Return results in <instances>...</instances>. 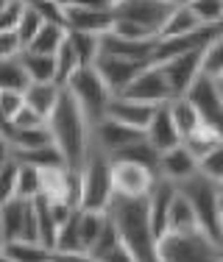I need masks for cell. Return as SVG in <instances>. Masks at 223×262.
Segmentation results:
<instances>
[{"label":"cell","instance_id":"6da1fadb","mask_svg":"<svg viewBox=\"0 0 223 262\" xmlns=\"http://www.w3.org/2000/svg\"><path fill=\"white\" fill-rule=\"evenodd\" d=\"M109 215L117 226L120 243L134 254L137 262H159L157 234L148 215V198H123L115 195L109 204Z\"/></svg>","mask_w":223,"mask_h":262},{"label":"cell","instance_id":"7a4b0ae2","mask_svg":"<svg viewBox=\"0 0 223 262\" xmlns=\"http://www.w3.org/2000/svg\"><path fill=\"white\" fill-rule=\"evenodd\" d=\"M48 128L53 134V142L67 159V167H76L81 170L86 151H90L92 142V123L86 120L84 109L78 106V101L70 95V90L64 86L56 109L48 117Z\"/></svg>","mask_w":223,"mask_h":262},{"label":"cell","instance_id":"3957f363","mask_svg":"<svg viewBox=\"0 0 223 262\" xmlns=\"http://www.w3.org/2000/svg\"><path fill=\"white\" fill-rule=\"evenodd\" d=\"M179 190H182L184 195H187V201L193 204L201 232L223 246V209H220V201H218V184L198 170L195 176H190L187 182L179 184Z\"/></svg>","mask_w":223,"mask_h":262},{"label":"cell","instance_id":"277c9868","mask_svg":"<svg viewBox=\"0 0 223 262\" xmlns=\"http://www.w3.org/2000/svg\"><path fill=\"white\" fill-rule=\"evenodd\" d=\"M159 262H220L223 246L204 232H165L157 243Z\"/></svg>","mask_w":223,"mask_h":262},{"label":"cell","instance_id":"5b68a950","mask_svg":"<svg viewBox=\"0 0 223 262\" xmlns=\"http://www.w3.org/2000/svg\"><path fill=\"white\" fill-rule=\"evenodd\" d=\"M115 198L112 187V157L90 142L81 165V209H109Z\"/></svg>","mask_w":223,"mask_h":262},{"label":"cell","instance_id":"8992f818","mask_svg":"<svg viewBox=\"0 0 223 262\" xmlns=\"http://www.w3.org/2000/svg\"><path fill=\"white\" fill-rule=\"evenodd\" d=\"M67 90H70V95L78 101V106L84 109L86 120L90 123H98L106 117V109H109V101L115 95H112V90L106 86V81L101 78V73L95 70V67H78L76 73H73V78L67 81Z\"/></svg>","mask_w":223,"mask_h":262},{"label":"cell","instance_id":"52a82bcc","mask_svg":"<svg viewBox=\"0 0 223 262\" xmlns=\"http://www.w3.org/2000/svg\"><path fill=\"white\" fill-rule=\"evenodd\" d=\"M176 3H182V0H117L112 6V14H115V20L137 23V26L148 28L151 34L159 36L167 17L176 9Z\"/></svg>","mask_w":223,"mask_h":262},{"label":"cell","instance_id":"ba28073f","mask_svg":"<svg viewBox=\"0 0 223 262\" xmlns=\"http://www.w3.org/2000/svg\"><path fill=\"white\" fill-rule=\"evenodd\" d=\"M157 173L151 167L140 165L131 159H112V187H115V195L123 198H148L153 182H157Z\"/></svg>","mask_w":223,"mask_h":262},{"label":"cell","instance_id":"9c48e42d","mask_svg":"<svg viewBox=\"0 0 223 262\" xmlns=\"http://www.w3.org/2000/svg\"><path fill=\"white\" fill-rule=\"evenodd\" d=\"M140 140H145V131L131 128V126H126V123H117V120H112V117H103V120L92 123V145L101 148L109 157H117L120 151L137 145Z\"/></svg>","mask_w":223,"mask_h":262},{"label":"cell","instance_id":"30bf717a","mask_svg":"<svg viewBox=\"0 0 223 262\" xmlns=\"http://www.w3.org/2000/svg\"><path fill=\"white\" fill-rule=\"evenodd\" d=\"M126 98H134V101H142V103H151V106H162L167 101H173V90L167 84L165 73L159 64H145L140 70V76L126 86L123 92Z\"/></svg>","mask_w":223,"mask_h":262},{"label":"cell","instance_id":"8fae6325","mask_svg":"<svg viewBox=\"0 0 223 262\" xmlns=\"http://www.w3.org/2000/svg\"><path fill=\"white\" fill-rule=\"evenodd\" d=\"M184 95L195 103V109L201 112L204 123L215 126L223 134V98H220V92H218L215 78H209V76H204V73H201Z\"/></svg>","mask_w":223,"mask_h":262},{"label":"cell","instance_id":"7c38bea8","mask_svg":"<svg viewBox=\"0 0 223 262\" xmlns=\"http://www.w3.org/2000/svg\"><path fill=\"white\" fill-rule=\"evenodd\" d=\"M201 56H204V48L201 51H190V53H179L167 61H159L167 84L173 90V98L184 95L193 86V81L201 76Z\"/></svg>","mask_w":223,"mask_h":262},{"label":"cell","instance_id":"4fadbf2b","mask_svg":"<svg viewBox=\"0 0 223 262\" xmlns=\"http://www.w3.org/2000/svg\"><path fill=\"white\" fill-rule=\"evenodd\" d=\"M112 23H115L112 9H95V6L64 3V28L67 31H81V34L103 36L106 31H112Z\"/></svg>","mask_w":223,"mask_h":262},{"label":"cell","instance_id":"5bb4252c","mask_svg":"<svg viewBox=\"0 0 223 262\" xmlns=\"http://www.w3.org/2000/svg\"><path fill=\"white\" fill-rule=\"evenodd\" d=\"M142 67H145V61L123 59V56H109V53H101V59L95 61V70L101 73L103 81H106L112 95H123L126 86L140 76Z\"/></svg>","mask_w":223,"mask_h":262},{"label":"cell","instance_id":"9a60e30c","mask_svg":"<svg viewBox=\"0 0 223 262\" xmlns=\"http://www.w3.org/2000/svg\"><path fill=\"white\" fill-rule=\"evenodd\" d=\"M176 192H179V184L162 176L153 182L151 192H148V215H151V226H153L157 240L167 232V221H170V207H173Z\"/></svg>","mask_w":223,"mask_h":262},{"label":"cell","instance_id":"2e32d148","mask_svg":"<svg viewBox=\"0 0 223 262\" xmlns=\"http://www.w3.org/2000/svg\"><path fill=\"white\" fill-rule=\"evenodd\" d=\"M220 34V28H198L193 34H184V36H167V39L157 42V51H153V64L159 61H167L179 53H190V51H201L207 48L215 36Z\"/></svg>","mask_w":223,"mask_h":262},{"label":"cell","instance_id":"e0dca14e","mask_svg":"<svg viewBox=\"0 0 223 262\" xmlns=\"http://www.w3.org/2000/svg\"><path fill=\"white\" fill-rule=\"evenodd\" d=\"M153 115H157V106L134 101V98H126V95H115L109 101V109H106V117H112L117 123H126L131 128H140V131L148 128Z\"/></svg>","mask_w":223,"mask_h":262},{"label":"cell","instance_id":"ac0fdd59","mask_svg":"<svg viewBox=\"0 0 223 262\" xmlns=\"http://www.w3.org/2000/svg\"><path fill=\"white\" fill-rule=\"evenodd\" d=\"M167 103H170V101H167ZM167 103L157 106V115H153V120L148 123V128H145V140L151 142L159 154H165V151H170V148L182 145V131H179L176 120H173L170 106H167Z\"/></svg>","mask_w":223,"mask_h":262},{"label":"cell","instance_id":"d6986e66","mask_svg":"<svg viewBox=\"0 0 223 262\" xmlns=\"http://www.w3.org/2000/svg\"><path fill=\"white\" fill-rule=\"evenodd\" d=\"M159 39H126V36H117L106 31L101 36V53L109 56H123V59H134V61H153V51H157Z\"/></svg>","mask_w":223,"mask_h":262},{"label":"cell","instance_id":"ffe728a7","mask_svg":"<svg viewBox=\"0 0 223 262\" xmlns=\"http://www.w3.org/2000/svg\"><path fill=\"white\" fill-rule=\"evenodd\" d=\"M198 170H201V162H198V157L190 154V148L184 145V142L159 157V176L170 179V182H176V184L187 182V179L195 176Z\"/></svg>","mask_w":223,"mask_h":262},{"label":"cell","instance_id":"44dd1931","mask_svg":"<svg viewBox=\"0 0 223 262\" xmlns=\"http://www.w3.org/2000/svg\"><path fill=\"white\" fill-rule=\"evenodd\" d=\"M61 92H64V86L56 84V81H48V84H28L26 90V106L36 112V115H42L48 120L51 117V112L56 109V103H59Z\"/></svg>","mask_w":223,"mask_h":262},{"label":"cell","instance_id":"7402d4cb","mask_svg":"<svg viewBox=\"0 0 223 262\" xmlns=\"http://www.w3.org/2000/svg\"><path fill=\"white\" fill-rule=\"evenodd\" d=\"M20 61L26 67L31 84H48V81H56V56H45V53H36V51H23Z\"/></svg>","mask_w":223,"mask_h":262},{"label":"cell","instance_id":"603a6c76","mask_svg":"<svg viewBox=\"0 0 223 262\" xmlns=\"http://www.w3.org/2000/svg\"><path fill=\"white\" fill-rule=\"evenodd\" d=\"M6 257L11 262H51L53 248L36 240H9L6 243Z\"/></svg>","mask_w":223,"mask_h":262},{"label":"cell","instance_id":"cb8c5ba5","mask_svg":"<svg viewBox=\"0 0 223 262\" xmlns=\"http://www.w3.org/2000/svg\"><path fill=\"white\" fill-rule=\"evenodd\" d=\"M3 137L11 142V148H14V151H34V148H42V145H51V142H53V134H51V128H48V126L9 128Z\"/></svg>","mask_w":223,"mask_h":262},{"label":"cell","instance_id":"d4e9b609","mask_svg":"<svg viewBox=\"0 0 223 262\" xmlns=\"http://www.w3.org/2000/svg\"><path fill=\"white\" fill-rule=\"evenodd\" d=\"M167 232H201L193 204L187 201V195H184L182 190L176 192V198H173L170 221H167Z\"/></svg>","mask_w":223,"mask_h":262},{"label":"cell","instance_id":"484cf974","mask_svg":"<svg viewBox=\"0 0 223 262\" xmlns=\"http://www.w3.org/2000/svg\"><path fill=\"white\" fill-rule=\"evenodd\" d=\"M182 142L190 148V154H193V157H198V162H201L207 154H212L215 148L223 142V134H220L215 126H209V123H201V126H198L193 134L184 137Z\"/></svg>","mask_w":223,"mask_h":262},{"label":"cell","instance_id":"4316f807","mask_svg":"<svg viewBox=\"0 0 223 262\" xmlns=\"http://www.w3.org/2000/svg\"><path fill=\"white\" fill-rule=\"evenodd\" d=\"M198 28H207V26L198 23V17L190 11V6L182 0V3H176L173 14L167 17V23H165L162 34H159V39H167V36H184V34H193V31H198Z\"/></svg>","mask_w":223,"mask_h":262},{"label":"cell","instance_id":"83f0119b","mask_svg":"<svg viewBox=\"0 0 223 262\" xmlns=\"http://www.w3.org/2000/svg\"><path fill=\"white\" fill-rule=\"evenodd\" d=\"M170 115H173V120H176V126L179 131H182V140L187 134H193V131L204 123V117H201V112L195 109V103L190 101L187 95H179V98H173L170 103Z\"/></svg>","mask_w":223,"mask_h":262},{"label":"cell","instance_id":"f1b7e54d","mask_svg":"<svg viewBox=\"0 0 223 262\" xmlns=\"http://www.w3.org/2000/svg\"><path fill=\"white\" fill-rule=\"evenodd\" d=\"M14 157L20 162H28V165H36L39 170H51V167H67L64 154L56 148V142L51 145H42L34 148V151H14Z\"/></svg>","mask_w":223,"mask_h":262},{"label":"cell","instance_id":"f546056e","mask_svg":"<svg viewBox=\"0 0 223 262\" xmlns=\"http://www.w3.org/2000/svg\"><path fill=\"white\" fill-rule=\"evenodd\" d=\"M67 39V28L64 26H56V23H45L39 28V34L34 36V42L28 45V51L36 53H45V56H56V51L61 48V42Z\"/></svg>","mask_w":223,"mask_h":262},{"label":"cell","instance_id":"4dcf8cb0","mask_svg":"<svg viewBox=\"0 0 223 262\" xmlns=\"http://www.w3.org/2000/svg\"><path fill=\"white\" fill-rule=\"evenodd\" d=\"M78 67H84V64H81V59H78L76 48H73V42H70V31H67V39L61 42V48L56 51V84L67 86V81L73 78V73H76Z\"/></svg>","mask_w":223,"mask_h":262},{"label":"cell","instance_id":"1f68e13d","mask_svg":"<svg viewBox=\"0 0 223 262\" xmlns=\"http://www.w3.org/2000/svg\"><path fill=\"white\" fill-rule=\"evenodd\" d=\"M31 84L26 67H23L20 56L14 59H0V90H20L26 92Z\"/></svg>","mask_w":223,"mask_h":262},{"label":"cell","instance_id":"d6a6232c","mask_svg":"<svg viewBox=\"0 0 223 262\" xmlns=\"http://www.w3.org/2000/svg\"><path fill=\"white\" fill-rule=\"evenodd\" d=\"M42 195V170L36 165L20 162V179H17V198L36 201Z\"/></svg>","mask_w":223,"mask_h":262},{"label":"cell","instance_id":"836d02e7","mask_svg":"<svg viewBox=\"0 0 223 262\" xmlns=\"http://www.w3.org/2000/svg\"><path fill=\"white\" fill-rule=\"evenodd\" d=\"M70 42L76 48L78 59L84 67H95V61L101 59V36L98 34H81V31H70Z\"/></svg>","mask_w":223,"mask_h":262},{"label":"cell","instance_id":"e575fe53","mask_svg":"<svg viewBox=\"0 0 223 262\" xmlns=\"http://www.w3.org/2000/svg\"><path fill=\"white\" fill-rule=\"evenodd\" d=\"M198 23L207 28H220L223 23V0H184Z\"/></svg>","mask_w":223,"mask_h":262},{"label":"cell","instance_id":"d590c367","mask_svg":"<svg viewBox=\"0 0 223 262\" xmlns=\"http://www.w3.org/2000/svg\"><path fill=\"white\" fill-rule=\"evenodd\" d=\"M201 73L209 78H220L223 76V31L204 48L201 56Z\"/></svg>","mask_w":223,"mask_h":262},{"label":"cell","instance_id":"8d00e7d4","mask_svg":"<svg viewBox=\"0 0 223 262\" xmlns=\"http://www.w3.org/2000/svg\"><path fill=\"white\" fill-rule=\"evenodd\" d=\"M106 215H109V209H106ZM117 246H120V237H117V226H115V221H112V215H109L106 217V226H103L101 237H98V243L90 248V257L95 262H101L109 251H115Z\"/></svg>","mask_w":223,"mask_h":262},{"label":"cell","instance_id":"74e56055","mask_svg":"<svg viewBox=\"0 0 223 262\" xmlns=\"http://www.w3.org/2000/svg\"><path fill=\"white\" fill-rule=\"evenodd\" d=\"M17 179H20V159L11 157L0 170V204L17 198Z\"/></svg>","mask_w":223,"mask_h":262},{"label":"cell","instance_id":"f35d334b","mask_svg":"<svg viewBox=\"0 0 223 262\" xmlns=\"http://www.w3.org/2000/svg\"><path fill=\"white\" fill-rule=\"evenodd\" d=\"M45 26V20H42L39 14H36L34 9L26 3V11H23V20H20V26H17V36H20V42H23V48H28L31 42H34V36L39 34V28Z\"/></svg>","mask_w":223,"mask_h":262},{"label":"cell","instance_id":"ab89813d","mask_svg":"<svg viewBox=\"0 0 223 262\" xmlns=\"http://www.w3.org/2000/svg\"><path fill=\"white\" fill-rule=\"evenodd\" d=\"M26 3H28L45 23L64 26V3H61V0H26Z\"/></svg>","mask_w":223,"mask_h":262},{"label":"cell","instance_id":"60d3db41","mask_svg":"<svg viewBox=\"0 0 223 262\" xmlns=\"http://www.w3.org/2000/svg\"><path fill=\"white\" fill-rule=\"evenodd\" d=\"M26 106V92L20 90H0V115H3L6 120V128H9V123L17 117V112Z\"/></svg>","mask_w":223,"mask_h":262},{"label":"cell","instance_id":"b9f144b4","mask_svg":"<svg viewBox=\"0 0 223 262\" xmlns=\"http://www.w3.org/2000/svg\"><path fill=\"white\" fill-rule=\"evenodd\" d=\"M201 173L207 179H212V182H223V142L212 154H207L201 159Z\"/></svg>","mask_w":223,"mask_h":262},{"label":"cell","instance_id":"7bdbcfd3","mask_svg":"<svg viewBox=\"0 0 223 262\" xmlns=\"http://www.w3.org/2000/svg\"><path fill=\"white\" fill-rule=\"evenodd\" d=\"M112 34L126 36V39H159V36L151 34L148 28L137 26V23H128V20H115L112 23Z\"/></svg>","mask_w":223,"mask_h":262},{"label":"cell","instance_id":"ee69618b","mask_svg":"<svg viewBox=\"0 0 223 262\" xmlns=\"http://www.w3.org/2000/svg\"><path fill=\"white\" fill-rule=\"evenodd\" d=\"M26 11V0H9L3 11H0V31H17Z\"/></svg>","mask_w":223,"mask_h":262},{"label":"cell","instance_id":"f6af8a7d","mask_svg":"<svg viewBox=\"0 0 223 262\" xmlns=\"http://www.w3.org/2000/svg\"><path fill=\"white\" fill-rule=\"evenodd\" d=\"M36 126H48V120L42 115H36L31 106H23V109L17 112V117L9 123V128H36ZM9 128H6V131H9ZM6 131H3V134H6Z\"/></svg>","mask_w":223,"mask_h":262},{"label":"cell","instance_id":"bcb514c9","mask_svg":"<svg viewBox=\"0 0 223 262\" xmlns=\"http://www.w3.org/2000/svg\"><path fill=\"white\" fill-rule=\"evenodd\" d=\"M26 48H23L17 31H0V59H14L20 56Z\"/></svg>","mask_w":223,"mask_h":262},{"label":"cell","instance_id":"7dc6e473","mask_svg":"<svg viewBox=\"0 0 223 262\" xmlns=\"http://www.w3.org/2000/svg\"><path fill=\"white\" fill-rule=\"evenodd\" d=\"M51 262H95L86 251H61V248H53Z\"/></svg>","mask_w":223,"mask_h":262},{"label":"cell","instance_id":"c3c4849f","mask_svg":"<svg viewBox=\"0 0 223 262\" xmlns=\"http://www.w3.org/2000/svg\"><path fill=\"white\" fill-rule=\"evenodd\" d=\"M101 262H137V259H134V254H131V251H128V248L120 243V246H117L115 251H109Z\"/></svg>","mask_w":223,"mask_h":262},{"label":"cell","instance_id":"681fc988","mask_svg":"<svg viewBox=\"0 0 223 262\" xmlns=\"http://www.w3.org/2000/svg\"><path fill=\"white\" fill-rule=\"evenodd\" d=\"M14 157V148H11V142L6 140V137H0V170H3V165Z\"/></svg>","mask_w":223,"mask_h":262},{"label":"cell","instance_id":"f907efd6","mask_svg":"<svg viewBox=\"0 0 223 262\" xmlns=\"http://www.w3.org/2000/svg\"><path fill=\"white\" fill-rule=\"evenodd\" d=\"M73 3H78V6H95V9H112L109 0H73Z\"/></svg>","mask_w":223,"mask_h":262},{"label":"cell","instance_id":"816d5d0a","mask_svg":"<svg viewBox=\"0 0 223 262\" xmlns=\"http://www.w3.org/2000/svg\"><path fill=\"white\" fill-rule=\"evenodd\" d=\"M6 243H9V240H6V234H3V226H0V254L6 251Z\"/></svg>","mask_w":223,"mask_h":262},{"label":"cell","instance_id":"f5cc1de1","mask_svg":"<svg viewBox=\"0 0 223 262\" xmlns=\"http://www.w3.org/2000/svg\"><path fill=\"white\" fill-rule=\"evenodd\" d=\"M218 184V201H220V209H223V182H215Z\"/></svg>","mask_w":223,"mask_h":262},{"label":"cell","instance_id":"db71d44e","mask_svg":"<svg viewBox=\"0 0 223 262\" xmlns=\"http://www.w3.org/2000/svg\"><path fill=\"white\" fill-rule=\"evenodd\" d=\"M0 131H6V120H3V115H0Z\"/></svg>","mask_w":223,"mask_h":262},{"label":"cell","instance_id":"11a10c76","mask_svg":"<svg viewBox=\"0 0 223 262\" xmlns=\"http://www.w3.org/2000/svg\"><path fill=\"white\" fill-rule=\"evenodd\" d=\"M0 262H11L9 257H6V254H0Z\"/></svg>","mask_w":223,"mask_h":262},{"label":"cell","instance_id":"9f6ffc18","mask_svg":"<svg viewBox=\"0 0 223 262\" xmlns=\"http://www.w3.org/2000/svg\"><path fill=\"white\" fill-rule=\"evenodd\" d=\"M61 3H73V0H61Z\"/></svg>","mask_w":223,"mask_h":262},{"label":"cell","instance_id":"6f0895ef","mask_svg":"<svg viewBox=\"0 0 223 262\" xmlns=\"http://www.w3.org/2000/svg\"><path fill=\"white\" fill-rule=\"evenodd\" d=\"M109 3H112V6H115V3H117V0H109Z\"/></svg>","mask_w":223,"mask_h":262},{"label":"cell","instance_id":"680465c9","mask_svg":"<svg viewBox=\"0 0 223 262\" xmlns=\"http://www.w3.org/2000/svg\"><path fill=\"white\" fill-rule=\"evenodd\" d=\"M0 137H3V131H0Z\"/></svg>","mask_w":223,"mask_h":262},{"label":"cell","instance_id":"91938a15","mask_svg":"<svg viewBox=\"0 0 223 262\" xmlns=\"http://www.w3.org/2000/svg\"><path fill=\"white\" fill-rule=\"evenodd\" d=\"M220 262H223V257H220Z\"/></svg>","mask_w":223,"mask_h":262}]
</instances>
